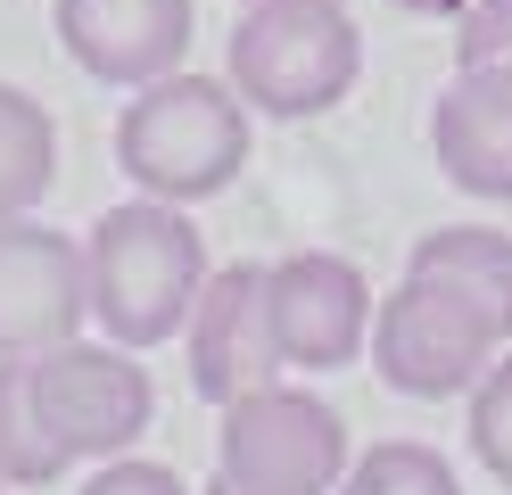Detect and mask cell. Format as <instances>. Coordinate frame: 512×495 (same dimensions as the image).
Returning <instances> with one entry per match:
<instances>
[{"label":"cell","mask_w":512,"mask_h":495,"mask_svg":"<svg viewBox=\"0 0 512 495\" xmlns=\"http://www.w3.org/2000/svg\"><path fill=\"white\" fill-rule=\"evenodd\" d=\"M389 9H405V17H463L471 0H389Z\"/></svg>","instance_id":"obj_19"},{"label":"cell","mask_w":512,"mask_h":495,"mask_svg":"<svg viewBox=\"0 0 512 495\" xmlns=\"http://www.w3.org/2000/svg\"><path fill=\"white\" fill-rule=\"evenodd\" d=\"M91 273L83 240L34 215H0V355H42L58 339H83Z\"/></svg>","instance_id":"obj_7"},{"label":"cell","mask_w":512,"mask_h":495,"mask_svg":"<svg viewBox=\"0 0 512 495\" xmlns=\"http://www.w3.org/2000/svg\"><path fill=\"white\" fill-rule=\"evenodd\" d=\"M67 471H75V454H67V438L50 429L42 396H34V363L0 355V487H50Z\"/></svg>","instance_id":"obj_13"},{"label":"cell","mask_w":512,"mask_h":495,"mask_svg":"<svg viewBox=\"0 0 512 495\" xmlns=\"http://www.w3.org/2000/svg\"><path fill=\"white\" fill-rule=\"evenodd\" d=\"M58 182V124L34 91L0 83V215H34Z\"/></svg>","instance_id":"obj_14"},{"label":"cell","mask_w":512,"mask_h":495,"mask_svg":"<svg viewBox=\"0 0 512 495\" xmlns=\"http://www.w3.org/2000/svg\"><path fill=\"white\" fill-rule=\"evenodd\" d=\"M496 355H504L496 330L479 322L455 289H438L422 273H405L389 297H380V314H372V372L397 396H422V405L471 396Z\"/></svg>","instance_id":"obj_5"},{"label":"cell","mask_w":512,"mask_h":495,"mask_svg":"<svg viewBox=\"0 0 512 495\" xmlns=\"http://www.w3.org/2000/svg\"><path fill=\"white\" fill-rule=\"evenodd\" d=\"M190 388L207 396L223 413L232 396L265 388L290 372V355H281V330H273V289H265V264H223L207 273L199 289V314H190Z\"/></svg>","instance_id":"obj_9"},{"label":"cell","mask_w":512,"mask_h":495,"mask_svg":"<svg viewBox=\"0 0 512 495\" xmlns=\"http://www.w3.org/2000/svg\"><path fill=\"white\" fill-rule=\"evenodd\" d=\"M405 273H422L438 289H455L463 306L512 339V231H488V223H446V231H422L405 256Z\"/></svg>","instance_id":"obj_12"},{"label":"cell","mask_w":512,"mask_h":495,"mask_svg":"<svg viewBox=\"0 0 512 495\" xmlns=\"http://www.w3.org/2000/svg\"><path fill=\"white\" fill-rule=\"evenodd\" d=\"M199 495H256V487H232V479H223V471H215V487H199Z\"/></svg>","instance_id":"obj_20"},{"label":"cell","mask_w":512,"mask_h":495,"mask_svg":"<svg viewBox=\"0 0 512 495\" xmlns=\"http://www.w3.org/2000/svg\"><path fill=\"white\" fill-rule=\"evenodd\" d=\"M430 149H438L455 190L512 198V75H496V66H455V83L430 108Z\"/></svg>","instance_id":"obj_11"},{"label":"cell","mask_w":512,"mask_h":495,"mask_svg":"<svg viewBox=\"0 0 512 495\" xmlns=\"http://www.w3.org/2000/svg\"><path fill=\"white\" fill-rule=\"evenodd\" d=\"M240 9H248V0H240Z\"/></svg>","instance_id":"obj_21"},{"label":"cell","mask_w":512,"mask_h":495,"mask_svg":"<svg viewBox=\"0 0 512 495\" xmlns=\"http://www.w3.org/2000/svg\"><path fill=\"white\" fill-rule=\"evenodd\" d=\"M347 421L339 405L306 388H248L223 405V429H215V471L232 487H256V495H331L347 479Z\"/></svg>","instance_id":"obj_4"},{"label":"cell","mask_w":512,"mask_h":495,"mask_svg":"<svg viewBox=\"0 0 512 495\" xmlns=\"http://www.w3.org/2000/svg\"><path fill=\"white\" fill-rule=\"evenodd\" d=\"M339 495H463L455 471L438 462V446H413V438H380L372 454L347 462Z\"/></svg>","instance_id":"obj_15"},{"label":"cell","mask_w":512,"mask_h":495,"mask_svg":"<svg viewBox=\"0 0 512 495\" xmlns=\"http://www.w3.org/2000/svg\"><path fill=\"white\" fill-rule=\"evenodd\" d=\"M455 66H496V75H512V0H471L455 17Z\"/></svg>","instance_id":"obj_17"},{"label":"cell","mask_w":512,"mask_h":495,"mask_svg":"<svg viewBox=\"0 0 512 495\" xmlns=\"http://www.w3.org/2000/svg\"><path fill=\"white\" fill-rule=\"evenodd\" d=\"M199 9L190 0H58V42L91 83L141 91L157 75H174L190 50Z\"/></svg>","instance_id":"obj_10"},{"label":"cell","mask_w":512,"mask_h":495,"mask_svg":"<svg viewBox=\"0 0 512 495\" xmlns=\"http://www.w3.org/2000/svg\"><path fill=\"white\" fill-rule=\"evenodd\" d=\"M471 454L512 487V355H496L471 388Z\"/></svg>","instance_id":"obj_16"},{"label":"cell","mask_w":512,"mask_h":495,"mask_svg":"<svg viewBox=\"0 0 512 495\" xmlns=\"http://www.w3.org/2000/svg\"><path fill=\"white\" fill-rule=\"evenodd\" d=\"M83 495H199V487H182L166 462L116 454V462H100V471H91V487H83Z\"/></svg>","instance_id":"obj_18"},{"label":"cell","mask_w":512,"mask_h":495,"mask_svg":"<svg viewBox=\"0 0 512 495\" xmlns=\"http://www.w3.org/2000/svg\"><path fill=\"white\" fill-rule=\"evenodd\" d=\"M223 66L265 116H331L364 75V33L347 0H248Z\"/></svg>","instance_id":"obj_3"},{"label":"cell","mask_w":512,"mask_h":495,"mask_svg":"<svg viewBox=\"0 0 512 495\" xmlns=\"http://www.w3.org/2000/svg\"><path fill=\"white\" fill-rule=\"evenodd\" d=\"M133 355L141 347H116V339H58L42 355H25L34 363V396H42V413L67 438L75 462H116V454L141 446V429L157 413V388Z\"/></svg>","instance_id":"obj_6"},{"label":"cell","mask_w":512,"mask_h":495,"mask_svg":"<svg viewBox=\"0 0 512 495\" xmlns=\"http://www.w3.org/2000/svg\"><path fill=\"white\" fill-rule=\"evenodd\" d=\"M116 165L149 198H174V207L232 190V174L248 165V99L215 75H182L174 66V75L141 83V99H124Z\"/></svg>","instance_id":"obj_2"},{"label":"cell","mask_w":512,"mask_h":495,"mask_svg":"<svg viewBox=\"0 0 512 495\" xmlns=\"http://www.w3.org/2000/svg\"><path fill=\"white\" fill-rule=\"evenodd\" d=\"M265 289H273V330H281L290 372H339V363H356L372 347V314L380 306H372V281L347 256H331V248L273 256Z\"/></svg>","instance_id":"obj_8"},{"label":"cell","mask_w":512,"mask_h":495,"mask_svg":"<svg viewBox=\"0 0 512 495\" xmlns=\"http://www.w3.org/2000/svg\"><path fill=\"white\" fill-rule=\"evenodd\" d=\"M83 273H91V322L116 347H166L190 330L207 289V240L174 198H124L83 231Z\"/></svg>","instance_id":"obj_1"}]
</instances>
